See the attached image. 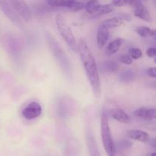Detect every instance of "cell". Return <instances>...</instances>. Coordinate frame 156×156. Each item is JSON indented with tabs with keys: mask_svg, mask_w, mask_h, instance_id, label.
<instances>
[{
	"mask_svg": "<svg viewBox=\"0 0 156 156\" xmlns=\"http://www.w3.org/2000/svg\"><path fill=\"white\" fill-rule=\"evenodd\" d=\"M78 51L80 55L81 59L83 63L90 85L92 88L93 93L95 97L99 98L101 92V81L97 64L86 41L82 38L80 39L79 42Z\"/></svg>",
	"mask_w": 156,
	"mask_h": 156,
	"instance_id": "6da1fadb",
	"label": "cell"
},
{
	"mask_svg": "<svg viewBox=\"0 0 156 156\" xmlns=\"http://www.w3.org/2000/svg\"><path fill=\"white\" fill-rule=\"evenodd\" d=\"M46 38H47L49 48L51 50L52 53L54 56L56 60L57 61L58 64L59 65V67H60L62 73H64V75L68 79H72L73 73V67H72V64L70 62L68 56L66 54V53L62 50V47L58 44L57 41L51 34H46Z\"/></svg>",
	"mask_w": 156,
	"mask_h": 156,
	"instance_id": "7a4b0ae2",
	"label": "cell"
},
{
	"mask_svg": "<svg viewBox=\"0 0 156 156\" xmlns=\"http://www.w3.org/2000/svg\"><path fill=\"white\" fill-rule=\"evenodd\" d=\"M101 135L102 143H103L106 153L108 156H115V146H114L112 134L110 129L108 116L105 113H103L101 117Z\"/></svg>",
	"mask_w": 156,
	"mask_h": 156,
	"instance_id": "3957f363",
	"label": "cell"
},
{
	"mask_svg": "<svg viewBox=\"0 0 156 156\" xmlns=\"http://www.w3.org/2000/svg\"><path fill=\"white\" fill-rule=\"evenodd\" d=\"M55 22H56V25L58 29V31L60 34L62 39L66 41L68 47L73 52H77L78 44L77 42H76V40L75 38L73 31L70 29L69 26L68 25L65 18H63V16L60 15V14H57L56 18H55Z\"/></svg>",
	"mask_w": 156,
	"mask_h": 156,
	"instance_id": "277c9868",
	"label": "cell"
},
{
	"mask_svg": "<svg viewBox=\"0 0 156 156\" xmlns=\"http://www.w3.org/2000/svg\"><path fill=\"white\" fill-rule=\"evenodd\" d=\"M0 9L5 16L21 29L24 28L22 19L12 5L9 0H0Z\"/></svg>",
	"mask_w": 156,
	"mask_h": 156,
	"instance_id": "5b68a950",
	"label": "cell"
},
{
	"mask_svg": "<svg viewBox=\"0 0 156 156\" xmlns=\"http://www.w3.org/2000/svg\"><path fill=\"white\" fill-rule=\"evenodd\" d=\"M17 13L20 15L21 19L26 22H29L31 20L32 14L28 5L25 0H9Z\"/></svg>",
	"mask_w": 156,
	"mask_h": 156,
	"instance_id": "8992f818",
	"label": "cell"
},
{
	"mask_svg": "<svg viewBox=\"0 0 156 156\" xmlns=\"http://www.w3.org/2000/svg\"><path fill=\"white\" fill-rule=\"evenodd\" d=\"M42 114V107L38 102L31 101L21 111L23 117L27 120H34Z\"/></svg>",
	"mask_w": 156,
	"mask_h": 156,
	"instance_id": "52a82bcc",
	"label": "cell"
},
{
	"mask_svg": "<svg viewBox=\"0 0 156 156\" xmlns=\"http://www.w3.org/2000/svg\"><path fill=\"white\" fill-rule=\"evenodd\" d=\"M85 140H86V145L89 155L101 156L95 138L94 136V134H93L91 129L88 127L87 128L86 131H85Z\"/></svg>",
	"mask_w": 156,
	"mask_h": 156,
	"instance_id": "ba28073f",
	"label": "cell"
},
{
	"mask_svg": "<svg viewBox=\"0 0 156 156\" xmlns=\"http://www.w3.org/2000/svg\"><path fill=\"white\" fill-rule=\"evenodd\" d=\"M134 7H135V11H134V15L135 16L144 20V21H148V22L152 21V17H151L149 11L140 0H138L135 3Z\"/></svg>",
	"mask_w": 156,
	"mask_h": 156,
	"instance_id": "9c48e42d",
	"label": "cell"
},
{
	"mask_svg": "<svg viewBox=\"0 0 156 156\" xmlns=\"http://www.w3.org/2000/svg\"><path fill=\"white\" fill-rule=\"evenodd\" d=\"M133 115L145 120H152L156 117L155 109L150 108H140L133 111Z\"/></svg>",
	"mask_w": 156,
	"mask_h": 156,
	"instance_id": "30bf717a",
	"label": "cell"
},
{
	"mask_svg": "<svg viewBox=\"0 0 156 156\" xmlns=\"http://www.w3.org/2000/svg\"><path fill=\"white\" fill-rule=\"evenodd\" d=\"M128 136L130 139L137 140L141 143H148L150 141V136L146 132L140 129H131L128 132Z\"/></svg>",
	"mask_w": 156,
	"mask_h": 156,
	"instance_id": "8fae6325",
	"label": "cell"
},
{
	"mask_svg": "<svg viewBox=\"0 0 156 156\" xmlns=\"http://www.w3.org/2000/svg\"><path fill=\"white\" fill-rule=\"evenodd\" d=\"M109 29L100 25L97 34V44L99 48H103L104 46L106 44L107 41L109 39Z\"/></svg>",
	"mask_w": 156,
	"mask_h": 156,
	"instance_id": "7c38bea8",
	"label": "cell"
},
{
	"mask_svg": "<svg viewBox=\"0 0 156 156\" xmlns=\"http://www.w3.org/2000/svg\"><path fill=\"white\" fill-rule=\"evenodd\" d=\"M109 115L113 119L120 123H127L129 122V117L125 111L120 108H115L109 111Z\"/></svg>",
	"mask_w": 156,
	"mask_h": 156,
	"instance_id": "4fadbf2b",
	"label": "cell"
},
{
	"mask_svg": "<svg viewBox=\"0 0 156 156\" xmlns=\"http://www.w3.org/2000/svg\"><path fill=\"white\" fill-rule=\"evenodd\" d=\"M123 41H124V40L120 37L111 41L105 49V53H106L107 56H111V55H114V53H117L123 44Z\"/></svg>",
	"mask_w": 156,
	"mask_h": 156,
	"instance_id": "5bb4252c",
	"label": "cell"
},
{
	"mask_svg": "<svg viewBox=\"0 0 156 156\" xmlns=\"http://www.w3.org/2000/svg\"><path fill=\"white\" fill-rule=\"evenodd\" d=\"M119 78L120 82L123 83H131L136 79V73L131 69H126L120 73Z\"/></svg>",
	"mask_w": 156,
	"mask_h": 156,
	"instance_id": "9a60e30c",
	"label": "cell"
},
{
	"mask_svg": "<svg viewBox=\"0 0 156 156\" xmlns=\"http://www.w3.org/2000/svg\"><path fill=\"white\" fill-rule=\"evenodd\" d=\"M76 0H47V3L53 7H64L69 9Z\"/></svg>",
	"mask_w": 156,
	"mask_h": 156,
	"instance_id": "2e32d148",
	"label": "cell"
},
{
	"mask_svg": "<svg viewBox=\"0 0 156 156\" xmlns=\"http://www.w3.org/2000/svg\"><path fill=\"white\" fill-rule=\"evenodd\" d=\"M122 24H123V20L120 19L119 17H115V18H111L105 20L101 24V25L108 29H111L120 27Z\"/></svg>",
	"mask_w": 156,
	"mask_h": 156,
	"instance_id": "e0dca14e",
	"label": "cell"
},
{
	"mask_svg": "<svg viewBox=\"0 0 156 156\" xmlns=\"http://www.w3.org/2000/svg\"><path fill=\"white\" fill-rule=\"evenodd\" d=\"M114 6L112 4H107V5H101L100 8L98 9L97 12L95 13L92 14V18H98V17L101 16V15H106V14L110 13V12H113L114 9Z\"/></svg>",
	"mask_w": 156,
	"mask_h": 156,
	"instance_id": "ac0fdd59",
	"label": "cell"
},
{
	"mask_svg": "<svg viewBox=\"0 0 156 156\" xmlns=\"http://www.w3.org/2000/svg\"><path fill=\"white\" fill-rule=\"evenodd\" d=\"M136 31L143 37H154L155 35V30L150 27L146 26H140L136 29Z\"/></svg>",
	"mask_w": 156,
	"mask_h": 156,
	"instance_id": "d6986e66",
	"label": "cell"
},
{
	"mask_svg": "<svg viewBox=\"0 0 156 156\" xmlns=\"http://www.w3.org/2000/svg\"><path fill=\"white\" fill-rule=\"evenodd\" d=\"M100 6L101 4L98 0H90L85 5L84 9H85V10H86L88 13L92 15V14L95 13L97 12L98 9L100 8Z\"/></svg>",
	"mask_w": 156,
	"mask_h": 156,
	"instance_id": "ffe728a7",
	"label": "cell"
},
{
	"mask_svg": "<svg viewBox=\"0 0 156 156\" xmlns=\"http://www.w3.org/2000/svg\"><path fill=\"white\" fill-rule=\"evenodd\" d=\"M103 69L107 73H115L119 69V64L113 60L105 61L103 64Z\"/></svg>",
	"mask_w": 156,
	"mask_h": 156,
	"instance_id": "44dd1931",
	"label": "cell"
},
{
	"mask_svg": "<svg viewBox=\"0 0 156 156\" xmlns=\"http://www.w3.org/2000/svg\"><path fill=\"white\" fill-rule=\"evenodd\" d=\"M129 56L132 58L133 59H140V57L143 55V53H142L141 50L139 48H132L129 50Z\"/></svg>",
	"mask_w": 156,
	"mask_h": 156,
	"instance_id": "7402d4cb",
	"label": "cell"
},
{
	"mask_svg": "<svg viewBox=\"0 0 156 156\" xmlns=\"http://www.w3.org/2000/svg\"><path fill=\"white\" fill-rule=\"evenodd\" d=\"M85 8V4L81 2L76 1V2L73 4V5L70 8V10L73 11V12H79V11L82 10Z\"/></svg>",
	"mask_w": 156,
	"mask_h": 156,
	"instance_id": "603a6c76",
	"label": "cell"
},
{
	"mask_svg": "<svg viewBox=\"0 0 156 156\" xmlns=\"http://www.w3.org/2000/svg\"><path fill=\"white\" fill-rule=\"evenodd\" d=\"M120 61L123 64H126V65H129L133 62L132 58L130 57V56L128 54H123L120 56Z\"/></svg>",
	"mask_w": 156,
	"mask_h": 156,
	"instance_id": "cb8c5ba5",
	"label": "cell"
},
{
	"mask_svg": "<svg viewBox=\"0 0 156 156\" xmlns=\"http://www.w3.org/2000/svg\"><path fill=\"white\" fill-rule=\"evenodd\" d=\"M146 73H147L148 76H149V77L153 78V79H155L156 77V69L155 67H152V68L148 69Z\"/></svg>",
	"mask_w": 156,
	"mask_h": 156,
	"instance_id": "d4e9b609",
	"label": "cell"
},
{
	"mask_svg": "<svg viewBox=\"0 0 156 156\" xmlns=\"http://www.w3.org/2000/svg\"><path fill=\"white\" fill-rule=\"evenodd\" d=\"M146 54L149 57H155L156 55V49L155 47H150L146 50Z\"/></svg>",
	"mask_w": 156,
	"mask_h": 156,
	"instance_id": "484cf974",
	"label": "cell"
},
{
	"mask_svg": "<svg viewBox=\"0 0 156 156\" xmlns=\"http://www.w3.org/2000/svg\"><path fill=\"white\" fill-rule=\"evenodd\" d=\"M132 146V144H131L130 143H129V141H122L120 142V144H119V148H120V149H126V148H129L130 147V146Z\"/></svg>",
	"mask_w": 156,
	"mask_h": 156,
	"instance_id": "4316f807",
	"label": "cell"
},
{
	"mask_svg": "<svg viewBox=\"0 0 156 156\" xmlns=\"http://www.w3.org/2000/svg\"><path fill=\"white\" fill-rule=\"evenodd\" d=\"M119 18H120V19H122V20L130 21L131 18H132V17H131L129 15H128V14H121V15H120Z\"/></svg>",
	"mask_w": 156,
	"mask_h": 156,
	"instance_id": "83f0119b",
	"label": "cell"
},
{
	"mask_svg": "<svg viewBox=\"0 0 156 156\" xmlns=\"http://www.w3.org/2000/svg\"><path fill=\"white\" fill-rule=\"evenodd\" d=\"M151 156H156V153H155V152H153V153L151 155Z\"/></svg>",
	"mask_w": 156,
	"mask_h": 156,
	"instance_id": "f1b7e54d",
	"label": "cell"
}]
</instances>
